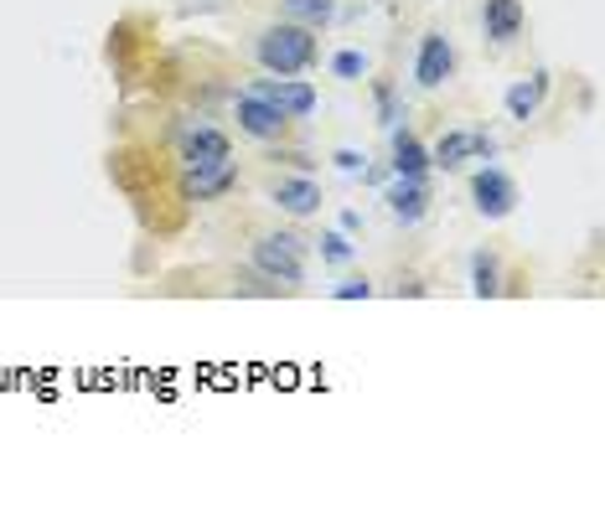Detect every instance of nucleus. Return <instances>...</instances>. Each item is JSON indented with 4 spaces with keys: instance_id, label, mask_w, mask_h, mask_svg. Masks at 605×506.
<instances>
[{
    "instance_id": "nucleus-10",
    "label": "nucleus",
    "mask_w": 605,
    "mask_h": 506,
    "mask_svg": "<svg viewBox=\"0 0 605 506\" xmlns=\"http://www.w3.org/2000/svg\"><path fill=\"white\" fill-rule=\"evenodd\" d=\"M383 202H389V213L399 217L404 228H414V222L425 217V207H430V186H425V176H393Z\"/></svg>"
},
{
    "instance_id": "nucleus-16",
    "label": "nucleus",
    "mask_w": 605,
    "mask_h": 506,
    "mask_svg": "<svg viewBox=\"0 0 605 506\" xmlns=\"http://www.w3.org/2000/svg\"><path fill=\"white\" fill-rule=\"evenodd\" d=\"M544 88H548L544 73H538L533 83H512V88H508V115L518 119V124H527V119L538 115V98H544Z\"/></svg>"
},
{
    "instance_id": "nucleus-8",
    "label": "nucleus",
    "mask_w": 605,
    "mask_h": 506,
    "mask_svg": "<svg viewBox=\"0 0 605 506\" xmlns=\"http://www.w3.org/2000/svg\"><path fill=\"white\" fill-rule=\"evenodd\" d=\"M450 73H455V47H450V37L446 32H425L419 58H414V83H419V88H440Z\"/></svg>"
},
{
    "instance_id": "nucleus-18",
    "label": "nucleus",
    "mask_w": 605,
    "mask_h": 506,
    "mask_svg": "<svg viewBox=\"0 0 605 506\" xmlns=\"http://www.w3.org/2000/svg\"><path fill=\"white\" fill-rule=\"evenodd\" d=\"M332 73H336V79H347V83H357L363 73H368V58H363V52H336Z\"/></svg>"
},
{
    "instance_id": "nucleus-6",
    "label": "nucleus",
    "mask_w": 605,
    "mask_h": 506,
    "mask_svg": "<svg viewBox=\"0 0 605 506\" xmlns=\"http://www.w3.org/2000/svg\"><path fill=\"white\" fill-rule=\"evenodd\" d=\"M249 94L270 98V104H274V109H280L285 119H306V115H316V104H321L311 83H300V79H274V73H270V79H254V88H249Z\"/></svg>"
},
{
    "instance_id": "nucleus-5",
    "label": "nucleus",
    "mask_w": 605,
    "mask_h": 506,
    "mask_svg": "<svg viewBox=\"0 0 605 506\" xmlns=\"http://www.w3.org/2000/svg\"><path fill=\"white\" fill-rule=\"evenodd\" d=\"M471 202H476L482 217L502 222V217L518 207V181H512L508 171H497V166H482V171L471 176Z\"/></svg>"
},
{
    "instance_id": "nucleus-1",
    "label": "nucleus",
    "mask_w": 605,
    "mask_h": 506,
    "mask_svg": "<svg viewBox=\"0 0 605 506\" xmlns=\"http://www.w3.org/2000/svg\"><path fill=\"white\" fill-rule=\"evenodd\" d=\"M254 58H259L264 73H274V79H295V73H311L316 58H321V47H316L311 26L280 21V26H270V32H259Z\"/></svg>"
},
{
    "instance_id": "nucleus-12",
    "label": "nucleus",
    "mask_w": 605,
    "mask_h": 506,
    "mask_svg": "<svg viewBox=\"0 0 605 506\" xmlns=\"http://www.w3.org/2000/svg\"><path fill=\"white\" fill-rule=\"evenodd\" d=\"M238 186V166H207V171H187L181 176V196L187 202H217V196H228Z\"/></svg>"
},
{
    "instance_id": "nucleus-13",
    "label": "nucleus",
    "mask_w": 605,
    "mask_h": 506,
    "mask_svg": "<svg viewBox=\"0 0 605 506\" xmlns=\"http://www.w3.org/2000/svg\"><path fill=\"white\" fill-rule=\"evenodd\" d=\"M425 171H430V150L410 130H393V176H425Z\"/></svg>"
},
{
    "instance_id": "nucleus-11",
    "label": "nucleus",
    "mask_w": 605,
    "mask_h": 506,
    "mask_svg": "<svg viewBox=\"0 0 605 506\" xmlns=\"http://www.w3.org/2000/svg\"><path fill=\"white\" fill-rule=\"evenodd\" d=\"M270 202L290 217H311L316 207H321V186H316L311 176H280L270 186Z\"/></svg>"
},
{
    "instance_id": "nucleus-19",
    "label": "nucleus",
    "mask_w": 605,
    "mask_h": 506,
    "mask_svg": "<svg viewBox=\"0 0 605 506\" xmlns=\"http://www.w3.org/2000/svg\"><path fill=\"white\" fill-rule=\"evenodd\" d=\"M368 294H372V279L368 274H352V279H342L332 290V300H368Z\"/></svg>"
},
{
    "instance_id": "nucleus-17",
    "label": "nucleus",
    "mask_w": 605,
    "mask_h": 506,
    "mask_svg": "<svg viewBox=\"0 0 605 506\" xmlns=\"http://www.w3.org/2000/svg\"><path fill=\"white\" fill-rule=\"evenodd\" d=\"M372 94H378V124H389V130H399V119H404V109H399V94H393V83H378Z\"/></svg>"
},
{
    "instance_id": "nucleus-9",
    "label": "nucleus",
    "mask_w": 605,
    "mask_h": 506,
    "mask_svg": "<svg viewBox=\"0 0 605 506\" xmlns=\"http://www.w3.org/2000/svg\"><path fill=\"white\" fill-rule=\"evenodd\" d=\"M523 26H527L523 0H487L482 5V32H487L491 47H512V41L523 37Z\"/></svg>"
},
{
    "instance_id": "nucleus-15",
    "label": "nucleus",
    "mask_w": 605,
    "mask_h": 506,
    "mask_svg": "<svg viewBox=\"0 0 605 506\" xmlns=\"http://www.w3.org/2000/svg\"><path fill=\"white\" fill-rule=\"evenodd\" d=\"M471 294L476 300H491V294H502V269H497V258L487 249L471 253Z\"/></svg>"
},
{
    "instance_id": "nucleus-2",
    "label": "nucleus",
    "mask_w": 605,
    "mask_h": 506,
    "mask_svg": "<svg viewBox=\"0 0 605 506\" xmlns=\"http://www.w3.org/2000/svg\"><path fill=\"white\" fill-rule=\"evenodd\" d=\"M254 269L280 285V290H295L306 285V243L290 233H274V238H259L254 243Z\"/></svg>"
},
{
    "instance_id": "nucleus-3",
    "label": "nucleus",
    "mask_w": 605,
    "mask_h": 506,
    "mask_svg": "<svg viewBox=\"0 0 605 506\" xmlns=\"http://www.w3.org/2000/svg\"><path fill=\"white\" fill-rule=\"evenodd\" d=\"M176 156L187 171H207V166H228L234 160V140L223 135L217 124H187L176 135Z\"/></svg>"
},
{
    "instance_id": "nucleus-14",
    "label": "nucleus",
    "mask_w": 605,
    "mask_h": 506,
    "mask_svg": "<svg viewBox=\"0 0 605 506\" xmlns=\"http://www.w3.org/2000/svg\"><path fill=\"white\" fill-rule=\"evenodd\" d=\"M280 11H285V21H295V26H311V32H321V26H332L336 0H285Z\"/></svg>"
},
{
    "instance_id": "nucleus-4",
    "label": "nucleus",
    "mask_w": 605,
    "mask_h": 506,
    "mask_svg": "<svg viewBox=\"0 0 605 506\" xmlns=\"http://www.w3.org/2000/svg\"><path fill=\"white\" fill-rule=\"evenodd\" d=\"M491 156H497V140H491L487 130H446L440 145L430 150V166H440V171H461L466 160H491Z\"/></svg>"
},
{
    "instance_id": "nucleus-21",
    "label": "nucleus",
    "mask_w": 605,
    "mask_h": 506,
    "mask_svg": "<svg viewBox=\"0 0 605 506\" xmlns=\"http://www.w3.org/2000/svg\"><path fill=\"white\" fill-rule=\"evenodd\" d=\"M336 166H342V171H368V156H357V150H336Z\"/></svg>"
},
{
    "instance_id": "nucleus-7",
    "label": "nucleus",
    "mask_w": 605,
    "mask_h": 506,
    "mask_svg": "<svg viewBox=\"0 0 605 506\" xmlns=\"http://www.w3.org/2000/svg\"><path fill=\"white\" fill-rule=\"evenodd\" d=\"M234 115H238V130H244V135H254V140H285V130H290V119L280 115L270 98H259V94H238Z\"/></svg>"
},
{
    "instance_id": "nucleus-20",
    "label": "nucleus",
    "mask_w": 605,
    "mask_h": 506,
    "mask_svg": "<svg viewBox=\"0 0 605 506\" xmlns=\"http://www.w3.org/2000/svg\"><path fill=\"white\" fill-rule=\"evenodd\" d=\"M321 258H327V264H347V258H352L347 233H327V238H321Z\"/></svg>"
}]
</instances>
